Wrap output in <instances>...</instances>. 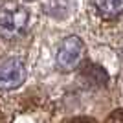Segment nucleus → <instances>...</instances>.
Wrapping results in <instances>:
<instances>
[{
    "mask_svg": "<svg viewBox=\"0 0 123 123\" xmlns=\"http://www.w3.org/2000/svg\"><path fill=\"white\" fill-rule=\"evenodd\" d=\"M70 123H98L94 118H88V116H79V118H74Z\"/></svg>",
    "mask_w": 123,
    "mask_h": 123,
    "instance_id": "423d86ee",
    "label": "nucleus"
},
{
    "mask_svg": "<svg viewBox=\"0 0 123 123\" xmlns=\"http://www.w3.org/2000/svg\"><path fill=\"white\" fill-rule=\"evenodd\" d=\"M26 79V66L20 59H9L0 64V90L18 88Z\"/></svg>",
    "mask_w": 123,
    "mask_h": 123,
    "instance_id": "7ed1b4c3",
    "label": "nucleus"
},
{
    "mask_svg": "<svg viewBox=\"0 0 123 123\" xmlns=\"http://www.w3.org/2000/svg\"><path fill=\"white\" fill-rule=\"evenodd\" d=\"M94 7L103 18H116L123 15V0H92Z\"/></svg>",
    "mask_w": 123,
    "mask_h": 123,
    "instance_id": "20e7f679",
    "label": "nucleus"
},
{
    "mask_svg": "<svg viewBox=\"0 0 123 123\" xmlns=\"http://www.w3.org/2000/svg\"><path fill=\"white\" fill-rule=\"evenodd\" d=\"M107 123H123V112L121 110H118V112H114L110 118H108Z\"/></svg>",
    "mask_w": 123,
    "mask_h": 123,
    "instance_id": "39448f33",
    "label": "nucleus"
},
{
    "mask_svg": "<svg viewBox=\"0 0 123 123\" xmlns=\"http://www.w3.org/2000/svg\"><path fill=\"white\" fill-rule=\"evenodd\" d=\"M83 57H85V42L79 37L72 35L62 41L61 48L57 51V68L62 72H72L83 62Z\"/></svg>",
    "mask_w": 123,
    "mask_h": 123,
    "instance_id": "f03ea898",
    "label": "nucleus"
},
{
    "mask_svg": "<svg viewBox=\"0 0 123 123\" xmlns=\"http://www.w3.org/2000/svg\"><path fill=\"white\" fill-rule=\"evenodd\" d=\"M30 13L24 6L7 2L0 6V37L4 39H17L28 28Z\"/></svg>",
    "mask_w": 123,
    "mask_h": 123,
    "instance_id": "f257e3e1",
    "label": "nucleus"
}]
</instances>
